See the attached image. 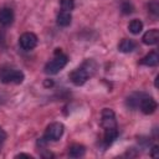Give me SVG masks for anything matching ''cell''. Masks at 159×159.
Here are the masks:
<instances>
[{
  "label": "cell",
  "instance_id": "obj_10",
  "mask_svg": "<svg viewBox=\"0 0 159 159\" xmlns=\"http://www.w3.org/2000/svg\"><path fill=\"white\" fill-rule=\"evenodd\" d=\"M14 20V11L10 7H2L0 9V25L7 26Z\"/></svg>",
  "mask_w": 159,
  "mask_h": 159
},
{
  "label": "cell",
  "instance_id": "obj_21",
  "mask_svg": "<svg viewBox=\"0 0 159 159\" xmlns=\"http://www.w3.org/2000/svg\"><path fill=\"white\" fill-rule=\"evenodd\" d=\"M5 139H6V133H5V130L0 127V147H1V144L5 142Z\"/></svg>",
  "mask_w": 159,
  "mask_h": 159
},
{
  "label": "cell",
  "instance_id": "obj_2",
  "mask_svg": "<svg viewBox=\"0 0 159 159\" xmlns=\"http://www.w3.org/2000/svg\"><path fill=\"white\" fill-rule=\"evenodd\" d=\"M67 56L63 55L61 52L60 48H56L55 51V57L48 61L46 65H45V73L46 75H56L57 72H60L66 65H67Z\"/></svg>",
  "mask_w": 159,
  "mask_h": 159
},
{
  "label": "cell",
  "instance_id": "obj_7",
  "mask_svg": "<svg viewBox=\"0 0 159 159\" xmlns=\"http://www.w3.org/2000/svg\"><path fill=\"white\" fill-rule=\"evenodd\" d=\"M139 108L144 114H152L157 109V102L154 101V98L144 96L139 103Z\"/></svg>",
  "mask_w": 159,
  "mask_h": 159
},
{
  "label": "cell",
  "instance_id": "obj_11",
  "mask_svg": "<svg viewBox=\"0 0 159 159\" xmlns=\"http://www.w3.org/2000/svg\"><path fill=\"white\" fill-rule=\"evenodd\" d=\"M135 42L130 39H123L119 45H118V50L120 52H124V53H128V52H132L134 48H135Z\"/></svg>",
  "mask_w": 159,
  "mask_h": 159
},
{
  "label": "cell",
  "instance_id": "obj_12",
  "mask_svg": "<svg viewBox=\"0 0 159 159\" xmlns=\"http://www.w3.org/2000/svg\"><path fill=\"white\" fill-rule=\"evenodd\" d=\"M145 94L142 93V92H137V93H133L130 94L128 98H127V106L130 107V108H138L139 107V103L142 101V98L144 97Z\"/></svg>",
  "mask_w": 159,
  "mask_h": 159
},
{
  "label": "cell",
  "instance_id": "obj_15",
  "mask_svg": "<svg viewBox=\"0 0 159 159\" xmlns=\"http://www.w3.org/2000/svg\"><path fill=\"white\" fill-rule=\"evenodd\" d=\"M118 137V129L117 128H112V129H106L104 130V144L106 145H111Z\"/></svg>",
  "mask_w": 159,
  "mask_h": 159
},
{
  "label": "cell",
  "instance_id": "obj_3",
  "mask_svg": "<svg viewBox=\"0 0 159 159\" xmlns=\"http://www.w3.org/2000/svg\"><path fill=\"white\" fill-rule=\"evenodd\" d=\"M24 78H25L24 73L17 68H14L11 66H2L0 68V81L2 83L20 84L24 81Z\"/></svg>",
  "mask_w": 159,
  "mask_h": 159
},
{
  "label": "cell",
  "instance_id": "obj_8",
  "mask_svg": "<svg viewBox=\"0 0 159 159\" xmlns=\"http://www.w3.org/2000/svg\"><path fill=\"white\" fill-rule=\"evenodd\" d=\"M142 41H143V43L149 45V46L158 43V41H159V30L158 29H150V30H148L143 35Z\"/></svg>",
  "mask_w": 159,
  "mask_h": 159
},
{
  "label": "cell",
  "instance_id": "obj_1",
  "mask_svg": "<svg viewBox=\"0 0 159 159\" xmlns=\"http://www.w3.org/2000/svg\"><path fill=\"white\" fill-rule=\"evenodd\" d=\"M97 70V65L93 60H86L81 67L73 70L70 73V80L75 86H82L86 83L88 77H91Z\"/></svg>",
  "mask_w": 159,
  "mask_h": 159
},
{
  "label": "cell",
  "instance_id": "obj_22",
  "mask_svg": "<svg viewBox=\"0 0 159 159\" xmlns=\"http://www.w3.org/2000/svg\"><path fill=\"white\" fill-rule=\"evenodd\" d=\"M22 157H26V158H30V159L32 158L30 154H24V153H20V154H17V155H16V158H22Z\"/></svg>",
  "mask_w": 159,
  "mask_h": 159
},
{
  "label": "cell",
  "instance_id": "obj_4",
  "mask_svg": "<svg viewBox=\"0 0 159 159\" xmlns=\"http://www.w3.org/2000/svg\"><path fill=\"white\" fill-rule=\"evenodd\" d=\"M63 130H65V127L62 123L60 122H55V123H51L50 125H47L46 130H45V135L43 138L48 142V140H52V142H56L58 140L62 134H63Z\"/></svg>",
  "mask_w": 159,
  "mask_h": 159
},
{
  "label": "cell",
  "instance_id": "obj_19",
  "mask_svg": "<svg viewBox=\"0 0 159 159\" xmlns=\"http://www.w3.org/2000/svg\"><path fill=\"white\" fill-rule=\"evenodd\" d=\"M148 10H149V12H150L152 15L158 16V15H159V2H158V0H152V1H149V4H148Z\"/></svg>",
  "mask_w": 159,
  "mask_h": 159
},
{
  "label": "cell",
  "instance_id": "obj_16",
  "mask_svg": "<svg viewBox=\"0 0 159 159\" xmlns=\"http://www.w3.org/2000/svg\"><path fill=\"white\" fill-rule=\"evenodd\" d=\"M128 30H129L133 35H138V34H140L142 30H143V22H142L140 20H138V19H134V20H132V21L128 24Z\"/></svg>",
  "mask_w": 159,
  "mask_h": 159
},
{
  "label": "cell",
  "instance_id": "obj_13",
  "mask_svg": "<svg viewBox=\"0 0 159 159\" xmlns=\"http://www.w3.org/2000/svg\"><path fill=\"white\" fill-rule=\"evenodd\" d=\"M86 153V148L81 144H73L68 148V155L71 158H80V157H83Z\"/></svg>",
  "mask_w": 159,
  "mask_h": 159
},
{
  "label": "cell",
  "instance_id": "obj_5",
  "mask_svg": "<svg viewBox=\"0 0 159 159\" xmlns=\"http://www.w3.org/2000/svg\"><path fill=\"white\" fill-rule=\"evenodd\" d=\"M101 124L103 129H112L117 128V122H116V114L111 108H103L101 113Z\"/></svg>",
  "mask_w": 159,
  "mask_h": 159
},
{
  "label": "cell",
  "instance_id": "obj_6",
  "mask_svg": "<svg viewBox=\"0 0 159 159\" xmlns=\"http://www.w3.org/2000/svg\"><path fill=\"white\" fill-rule=\"evenodd\" d=\"M19 43H20L21 48L25 51L34 50L37 45V36L32 32H24L19 39Z\"/></svg>",
  "mask_w": 159,
  "mask_h": 159
},
{
  "label": "cell",
  "instance_id": "obj_14",
  "mask_svg": "<svg viewBox=\"0 0 159 159\" xmlns=\"http://www.w3.org/2000/svg\"><path fill=\"white\" fill-rule=\"evenodd\" d=\"M71 20H72V16L70 12L67 11H61L58 15H57V25L58 26H62V27H66L71 24Z\"/></svg>",
  "mask_w": 159,
  "mask_h": 159
},
{
  "label": "cell",
  "instance_id": "obj_18",
  "mask_svg": "<svg viewBox=\"0 0 159 159\" xmlns=\"http://www.w3.org/2000/svg\"><path fill=\"white\" fill-rule=\"evenodd\" d=\"M120 10H122V12H123L124 15H129V14L133 12L134 7H133V4H132L129 0H124V1L122 2V5H120Z\"/></svg>",
  "mask_w": 159,
  "mask_h": 159
},
{
  "label": "cell",
  "instance_id": "obj_20",
  "mask_svg": "<svg viewBox=\"0 0 159 159\" xmlns=\"http://www.w3.org/2000/svg\"><path fill=\"white\" fill-rule=\"evenodd\" d=\"M150 157L152 158H158L159 157V147L158 145H153V148L150 150Z\"/></svg>",
  "mask_w": 159,
  "mask_h": 159
},
{
  "label": "cell",
  "instance_id": "obj_17",
  "mask_svg": "<svg viewBox=\"0 0 159 159\" xmlns=\"http://www.w3.org/2000/svg\"><path fill=\"white\" fill-rule=\"evenodd\" d=\"M60 5H61L62 11L71 12L75 7V1L73 0H60Z\"/></svg>",
  "mask_w": 159,
  "mask_h": 159
},
{
  "label": "cell",
  "instance_id": "obj_9",
  "mask_svg": "<svg viewBox=\"0 0 159 159\" xmlns=\"http://www.w3.org/2000/svg\"><path fill=\"white\" fill-rule=\"evenodd\" d=\"M140 63L144 65V66H148V67H155V66H158V63H159V55H158V52L157 51L149 52L148 55H145L140 60Z\"/></svg>",
  "mask_w": 159,
  "mask_h": 159
}]
</instances>
